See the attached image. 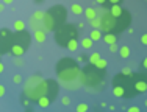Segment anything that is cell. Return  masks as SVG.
<instances>
[{"label": "cell", "instance_id": "6da1fadb", "mask_svg": "<svg viewBox=\"0 0 147 112\" xmlns=\"http://www.w3.org/2000/svg\"><path fill=\"white\" fill-rule=\"evenodd\" d=\"M80 64L72 58H61L57 62V67H55V72H57V76L59 79V83L63 84V87L67 90H77L82 87L80 84Z\"/></svg>", "mask_w": 147, "mask_h": 112}, {"label": "cell", "instance_id": "7a4b0ae2", "mask_svg": "<svg viewBox=\"0 0 147 112\" xmlns=\"http://www.w3.org/2000/svg\"><path fill=\"white\" fill-rule=\"evenodd\" d=\"M99 20H100V27L99 30L103 33H113V34H119L124 33L131 23V14L128 9L124 8V13L119 17H114L113 14L108 11V8H103L99 13Z\"/></svg>", "mask_w": 147, "mask_h": 112}, {"label": "cell", "instance_id": "3957f363", "mask_svg": "<svg viewBox=\"0 0 147 112\" xmlns=\"http://www.w3.org/2000/svg\"><path fill=\"white\" fill-rule=\"evenodd\" d=\"M80 84L89 92H102L107 86L105 83V70L97 69L96 65L88 64L80 70Z\"/></svg>", "mask_w": 147, "mask_h": 112}, {"label": "cell", "instance_id": "277c9868", "mask_svg": "<svg viewBox=\"0 0 147 112\" xmlns=\"http://www.w3.org/2000/svg\"><path fill=\"white\" fill-rule=\"evenodd\" d=\"M111 92L116 98H133L138 95L135 89V83L130 75H124L119 72L116 76L113 78L111 83Z\"/></svg>", "mask_w": 147, "mask_h": 112}, {"label": "cell", "instance_id": "5b68a950", "mask_svg": "<svg viewBox=\"0 0 147 112\" xmlns=\"http://www.w3.org/2000/svg\"><path fill=\"white\" fill-rule=\"evenodd\" d=\"M67 19V8L64 5H53L44 11L42 17V28L44 31H55L58 27L66 23Z\"/></svg>", "mask_w": 147, "mask_h": 112}, {"label": "cell", "instance_id": "8992f818", "mask_svg": "<svg viewBox=\"0 0 147 112\" xmlns=\"http://www.w3.org/2000/svg\"><path fill=\"white\" fill-rule=\"evenodd\" d=\"M24 97L34 103L39 97H47V79L41 75H31L24 84Z\"/></svg>", "mask_w": 147, "mask_h": 112}, {"label": "cell", "instance_id": "52a82bcc", "mask_svg": "<svg viewBox=\"0 0 147 112\" xmlns=\"http://www.w3.org/2000/svg\"><path fill=\"white\" fill-rule=\"evenodd\" d=\"M53 33H55V42L59 47L64 48L71 39H78V28L75 27V23H63Z\"/></svg>", "mask_w": 147, "mask_h": 112}, {"label": "cell", "instance_id": "ba28073f", "mask_svg": "<svg viewBox=\"0 0 147 112\" xmlns=\"http://www.w3.org/2000/svg\"><path fill=\"white\" fill-rule=\"evenodd\" d=\"M13 34L14 31L8 28H0V56L9 53V48L13 45Z\"/></svg>", "mask_w": 147, "mask_h": 112}, {"label": "cell", "instance_id": "9c48e42d", "mask_svg": "<svg viewBox=\"0 0 147 112\" xmlns=\"http://www.w3.org/2000/svg\"><path fill=\"white\" fill-rule=\"evenodd\" d=\"M13 44L22 47L24 50H28V47H30V44H31V34L27 30L14 31V34H13Z\"/></svg>", "mask_w": 147, "mask_h": 112}, {"label": "cell", "instance_id": "30bf717a", "mask_svg": "<svg viewBox=\"0 0 147 112\" xmlns=\"http://www.w3.org/2000/svg\"><path fill=\"white\" fill-rule=\"evenodd\" d=\"M131 78H133V83H135V89L138 93H144L147 92V76L144 73H133L131 72Z\"/></svg>", "mask_w": 147, "mask_h": 112}, {"label": "cell", "instance_id": "8fae6325", "mask_svg": "<svg viewBox=\"0 0 147 112\" xmlns=\"http://www.w3.org/2000/svg\"><path fill=\"white\" fill-rule=\"evenodd\" d=\"M102 39H103V42L107 45H111V44H116V42H117V36H116V34H113V33H103L102 34Z\"/></svg>", "mask_w": 147, "mask_h": 112}, {"label": "cell", "instance_id": "7c38bea8", "mask_svg": "<svg viewBox=\"0 0 147 112\" xmlns=\"http://www.w3.org/2000/svg\"><path fill=\"white\" fill-rule=\"evenodd\" d=\"M25 51L27 50H24L22 47H19V45H16V44H13L11 48H9V53L14 56V58H17V56H24V55H25Z\"/></svg>", "mask_w": 147, "mask_h": 112}, {"label": "cell", "instance_id": "4fadbf2b", "mask_svg": "<svg viewBox=\"0 0 147 112\" xmlns=\"http://www.w3.org/2000/svg\"><path fill=\"white\" fill-rule=\"evenodd\" d=\"M45 39H47V31L34 30V41L39 42V44H42V42H45Z\"/></svg>", "mask_w": 147, "mask_h": 112}, {"label": "cell", "instance_id": "5bb4252c", "mask_svg": "<svg viewBox=\"0 0 147 112\" xmlns=\"http://www.w3.org/2000/svg\"><path fill=\"white\" fill-rule=\"evenodd\" d=\"M92 44H94V41H91V37H83V39L78 42V45H82L83 50H91V48H92Z\"/></svg>", "mask_w": 147, "mask_h": 112}, {"label": "cell", "instance_id": "9a60e30c", "mask_svg": "<svg viewBox=\"0 0 147 112\" xmlns=\"http://www.w3.org/2000/svg\"><path fill=\"white\" fill-rule=\"evenodd\" d=\"M83 13H85V17L88 20H92V19H96V17L99 16V13H97L94 8H91V6H89V8H86V9H83Z\"/></svg>", "mask_w": 147, "mask_h": 112}, {"label": "cell", "instance_id": "2e32d148", "mask_svg": "<svg viewBox=\"0 0 147 112\" xmlns=\"http://www.w3.org/2000/svg\"><path fill=\"white\" fill-rule=\"evenodd\" d=\"M36 104H38L39 107H42V109H45V107H49V106L52 104V101L49 100L47 97H39V98L36 100Z\"/></svg>", "mask_w": 147, "mask_h": 112}, {"label": "cell", "instance_id": "e0dca14e", "mask_svg": "<svg viewBox=\"0 0 147 112\" xmlns=\"http://www.w3.org/2000/svg\"><path fill=\"white\" fill-rule=\"evenodd\" d=\"M28 23H30V27L33 28V30H44V28H42V22L36 20L33 16H30V22Z\"/></svg>", "mask_w": 147, "mask_h": 112}, {"label": "cell", "instance_id": "ac0fdd59", "mask_svg": "<svg viewBox=\"0 0 147 112\" xmlns=\"http://www.w3.org/2000/svg\"><path fill=\"white\" fill-rule=\"evenodd\" d=\"M66 48L69 51H77L78 50V39H71L67 42V45H66Z\"/></svg>", "mask_w": 147, "mask_h": 112}, {"label": "cell", "instance_id": "d6986e66", "mask_svg": "<svg viewBox=\"0 0 147 112\" xmlns=\"http://www.w3.org/2000/svg\"><path fill=\"white\" fill-rule=\"evenodd\" d=\"M117 51H119V55H121V58H124V59H127L128 56H130V47H128V45H122Z\"/></svg>", "mask_w": 147, "mask_h": 112}, {"label": "cell", "instance_id": "ffe728a7", "mask_svg": "<svg viewBox=\"0 0 147 112\" xmlns=\"http://www.w3.org/2000/svg\"><path fill=\"white\" fill-rule=\"evenodd\" d=\"M91 41H100L102 39V31L99 30V28H94L92 31H91Z\"/></svg>", "mask_w": 147, "mask_h": 112}, {"label": "cell", "instance_id": "44dd1931", "mask_svg": "<svg viewBox=\"0 0 147 112\" xmlns=\"http://www.w3.org/2000/svg\"><path fill=\"white\" fill-rule=\"evenodd\" d=\"M71 11L75 14V16H80V14H83V6L78 5V3H72V5H71Z\"/></svg>", "mask_w": 147, "mask_h": 112}, {"label": "cell", "instance_id": "7402d4cb", "mask_svg": "<svg viewBox=\"0 0 147 112\" xmlns=\"http://www.w3.org/2000/svg\"><path fill=\"white\" fill-rule=\"evenodd\" d=\"M94 65H96L97 69H100V70H107V65H108V62L105 61V59H102V58H100V59H99V61H97Z\"/></svg>", "mask_w": 147, "mask_h": 112}, {"label": "cell", "instance_id": "603a6c76", "mask_svg": "<svg viewBox=\"0 0 147 112\" xmlns=\"http://www.w3.org/2000/svg\"><path fill=\"white\" fill-rule=\"evenodd\" d=\"M25 30V22L24 20H16L14 22V31H22Z\"/></svg>", "mask_w": 147, "mask_h": 112}, {"label": "cell", "instance_id": "cb8c5ba5", "mask_svg": "<svg viewBox=\"0 0 147 112\" xmlns=\"http://www.w3.org/2000/svg\"><path fill=\"white\" fill-rule=\"evenodd\" d=\"M99 59H100V55H99V53H96V51H94V53H92V55H91L89 58H88V61H89L88 64H92V65H94V64H96L97 61H99Z\"/></svg>", "mask_w": 147, "mask_h": 112}, {"label": "cell", "instance_id": "d4e9b609", "mask_svg": "<svg viewBox=\"0 0 147 112\" xmlns=\"http://www.w3.org/2000/svg\"><path fill=\"white\" fill-rule=\"evenodd\" d=\"M33 17L36 20H39V22H42V17H44V11H41V9H36L34 11V14H33Z\"/></svg>", "mask_w": 147, "mask_h": 112}, {"label": "cell", "instance_id": "484cf974", "mask_svg": "<svg viewBox=\"0 0 147 112\" xmlns=\"http://www.w3.org/2000/svg\"><path fill=\"white\" fill-rule=\"evenodd\" d=\"M88 109H89V107H88V104H86V103H80L78 104V106H77V112H88Z\"/></svg>", "mask_w": 147, "mask_h": 112}, {"label": "cell", "instance_id": "4316f807", "mask_svg": "<svg viewBox=\"0 0 147 112\" xmlns=\"http://www.w3.org/2000/svg\"><path fill=\"white\" fill-rule=\"evenodd\" d=\"M24 59H22V56H17V58H14V65H17V67H22L24 65Z\"/></svg>", "mask_w": 147, "mask_h": 112}, {"label": "cell", "instance_id": "83f0119b", "mask_svg": "<svg viewBox=\"0 0 147 112\" xmlns=\"http://www.w3.org/2000/svg\"><path fill=\"white\" fill-rule=\"evenodd\" d=\"M89 22H91V27H92V28H99V27H100V20H99V16H97L96 19L89 20Z\"/></svg>", "mask_w": 147, "mask_h": 112}, {"label": "cell", "instance_id": "f1b7e54d", "mask_svg": "<svg viewBox=\"0 0 147 112\" xmlns=\"http://www.w3.org/2000/svg\"><path fill=\"white\" fill-rule=\"evenodd\" d=\"M61 103L64 104V106H69V104H71V98H69L67 95H64V97L61 98Z\"/></svg>", "mask_w": 147, "mask_h": 112}, {"label": "cell", "instance_id": "f546056e", "mask_svg": "<svg viewBox=\"0 0 147 112\" xmlns=\"http://www.w3.org/2000/svg\"><path fill=\"white\" fill-rule=\"evenodd\" d=\"M13 83H14V84H20V83H22V76H20V75H14V76H13Z\"/></svg>", "mask_w": 147, "mask_h": 112}, {"label": "cell", "instance_id": "4dcf8cb0", "mask_svg": "<svg viewBox=\"0 0 147 112\" xmlns=\"http://www.w3.org/2000/svg\"><path fill=\"white\" fill-rule=\"evenodd\" d=\"M75 61L78 62V64H80V62H85V61H88V56H85V55H80L78 58L75 59Z\"/></svg>", "mask_w": 147, "mask_h": 112}, {"label": "cell", "instance_id": "1f68e13d", "mask_svg": "<svg viewBox=\"0 0 147 112\" xmlns=\"http://www.w3.org/2000/svg\"><path fill=\"white\" fill-rule=\"evenodd\" d=\"M122 0H107V5H121Z\"/></svg>", "mask_w": 147, "mask_h": 112}, {"label": "cell", "instance_id": "d6a6232c", "mask_svg": "<svg viewBox=\"0 0 147 112\" xmlns=\"http://www.w3.org/2000/svg\"><path fill=\"white\" fill-rule=\"evenodd\" d=\"M20 103H22L24 106L27 107V106H30V103H31V101H30V100H28V98H27V97H24L22 100H20Z\"/></svg>", "mask_w": 147, "mask_h": 112}, {"label": "cell", "instance_id": "836d02e7", "mask_svg": "<svg viewBox=\"0 0 147 112\" xmlns=\"http://www.w3.org/2000/svg\"><path fill=\"white\" fill-rule=\"evenodd\" d=\"M127 112H141V109H139L138 106H130V107L127 109Z\"/></svg>", "mask_w": 147, "mask_h": 112}, {"label": "cell", "instance_id": "e575fe53", "mask_svg": "<svg viewBox=\"0 0 147 112\" xmlns=\"http://www.w3.org/2000/svg\"><path fill=\"white\" fill-rule=\"evenodd\" d=\"M5 92H6L5 86H3V84H0V98H2V97H5Z\"/></svg>", "mask_w": 147, "mask_h": 112}, {"label": "cell", "instance_id": "d590c367", "mask_svg": "<svg viewBox=\"0 0 147 112\" xmlns=\"http://www.w3.org/2000/svg\"><path fill=\"white\" fill-rule=\"evenodd\" d=\"M121 73H124V75H131V69H128V67H124L122 69V72Z\"/></svg>", "mask_w": 147, "mask_h": 112}, {"label": "cell", "instance_id": "8d00e7d4", "mask_svg": "<svg viewBox=\"0 0 147 112\" xmlns=\"http://www.w3.org/2000/svg\"><path fill=\"white\" fill-rule=\"evenodd\" d=\"M141 44H142V45H147V33H144V34L141 36Z\"/></svg>", "mask_w": 147, "mask_h": 112}, {"label": "cell", "instance_id": "74e56055", "mask_svg": "<svg viewBox=\"0 0 147 112\" xmlns=\"http://www.w3.org/2000/svg\"><path fill=\"white\" fill-rule=\"evenodd\" d=\"M117 50H119V48H117L116 44H111L110 45V51H113V53H114V51H117Z\"/></svg>", "mask_w": 147, "mask_h": 112}, {"label": "cell", "instance_id": "f35d334b", "mask_svg": "<svg viewBox=\"0 0 147 112\" xmlns=\"http://www.w3.org/2000/svg\"><path fill=\"white\" fill-rule=\"evenodd\" d=\"M99 5H102V6H107V0H96Z\"/></svg>", "mask_w": 147, "mask_h": 112}, {"label": "cell", "instance_id": "ab89813d", "mask_svg": "<svg viewBox=\"0 0 147 112\" xmlns=\"http://www.w3.org/2000/svg\"><path fill=\"white\" fill-rule=\"evenodd\" d=\"M142 69H146V70H147V56H146L144 59H142Z\"/></svg>", "mask_w": 147, "mask_h": 112}, {"label": "cell", "instance_id": "60d3db41", "mask_svg": "<svg viewBox=\"0 0 147 112\" xmlns=\"http://www.w3.org/2000/svg\"><path fill=\"white\" fill-rule=\"evenodd\" d=\"M14 0H3V5H11Z\"/></svg>", "mask_w": 147, "mask_h": 112}, {"label": "cell", "instance_id": "b9f144b4", "mask_svg": "<svg viewBox=\"0 0 147 112\" xmlns=\"http://www.w3.org/2000/svg\"><path fill=\"white\" fill-rule=\"evenodd\" d=\"M5 72V65H3V62H0V73Z\"/></svg>", "mask_w": 147, "mask_h": 112}, {"label": "cell", "instance_id": "7bdbcfd3", "mask_svg": "<svg viewBox=\"0 0 147 112\" xmlns=\"http://www.w3.org/2000/svg\"><path fill=\"white\" fill-rule=\"evenodd\" d=\"M77 28H85V22H80V23H77Z\"/></svg>", "mask_w": 147, "mask_h": 112}, {"label": "cell", "instance_id": "ee69618b", "mask_svg": "<svg viewBox=\"0 0 147 112\" xmlns=\"http://www.w3.org/2000/svg\"><path fill=\"white\" fill-rule=\"evenodd\" d=\"M3 9H5V5H3V3H0V13H2Z\"/></svg>", "mask_w": 147, "mask_h": 112}, {"label": "cell", "instance_id": "f6af8a7d", "mask_svg": "<svg viewBox=\"0 0 147 112\" xmlns=\"http://www.w3.org/2000/svg\"><path fill=\"white\" fill-rule=\"evenodd\" d=\"M25 112H33V109H31L30 106H27V109H25Z\"/></svg>", "mask_w": 147, "mask_h": 112}, {"label": "cell", "instance_id": "bcb514c9", "mask_svg": "<svg viewBox=\"0 0 147 112\" xmlns=\"http://www.w3.org/2000/svg\"><path fill=\"white\" fill-rule=\"evenodd\" d=\"M34 2H36V3H42L44 0H34Z\"/></svg>", "mask_w": 147, "mask_h": 112}, {"label": "cell", "instance_id": "7dc6e473", "mask_svg": "<svg viewBox=\"0 0 147 112\" xmlns=\"http://www.w3.org/2000/svg\"><path fill=\"white\" fill-rule=\"evenodd\" d=\"M144 104H146V107H147V100H146V101H144Z\"/></svg>", "mask_w": 147, "mask_h": 112}]
</instances>
